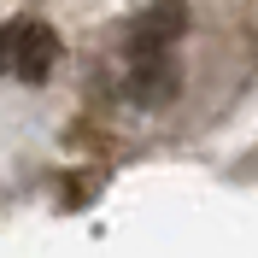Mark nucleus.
<instances>
[{
  "label": "nucleus",
  "instance_id": "obj_1",
  "mask_svg": "<svg viewBox=\"0 0 258 258\" xmlns=\"http://www.w3.org/2000/svg\"><path fill=\"white\" fill-rule=\"evenodd\" d=\"M59 59V41H53L47 24H6L0 30V71H12L24 82H41Z\"/></svg>",
  "mask_w": 258,
  "mask_h": 258
},
{
  "label": "nucleus",
  "instance_id": "obj_2",
  "mask_svg": "<svg viewBox=\"0 0 258 258\" xmlns=\"http://www.w3.org/2000/svg\"><path fill=\"white\" fill-rule=\"evenodd\" d=\"M182 24H188V6L182 0H159L153 12H141L135 24H129V53L141 59V53H170L176 47Z\"/></svg>",
  "mask_w": 258,
  "mask_h": 258
}]
</instances>
